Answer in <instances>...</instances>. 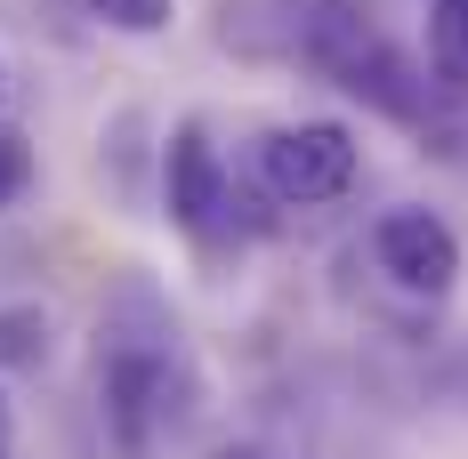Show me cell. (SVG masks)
I'll return each mask as SVG.
<instances>
[{"mask_svg": "<svg viewBox=\"0 0 468 459\" xmlns=\"http://www.w3.org/2000/svg\"><path fill=\"white\" fill-rule=\"evenodd\" d=\"M218 459H267V452H250V443H234V452H218Z\"/></svg>", "mask_w": 468, "mask_h": 459, "instance_id": "obj_12", "label": "cell"}, {"mask_svg": "<svg viewBox=\"0 0 468 459\" xmlns=\"http://www.w3.org/2000/svg\"><path fill=\"white\" fill-rule=\"evenodd\" d=\"M25 185H33V145L16 138V130H0V210H8Z\"/></svg>", "mask_w": 468, "mask_h": 459, "instance_id": "obj_9", "label": "cell"}, {"mask_svg": "<svg viewBox=\"0 0 468 459\" xmlns=\"http://www.w3.org/2000/svg\"><path fill=\"white\" fill-rule=\"evenodd\" d=\"M162 210H170V226L194 234V242H218V234L234 226L242 193H234L227 153L210 145V121H178V130L162 138Z\"/></svg>", "mask_w": 468, "mask_h": 459, "instance_id": "obj_4", "label": "cell"}, {"mask_svg": "<svg viewBox=\"0 0 468 459\" xmlns=\"http://www.w3.org/2000/svg\"><path fill=\"white\" fill-rule=\"evenodd\" d=\"M90 16L105 25V33H130V41H154V33H170L178 0H90Z\"/></svg>", "mask_w": 468, "mask_h": 459, "instance_id": "obj_8", "label": "cell"}, {"mask_svg": "<svg viewBox=\"0 0 468 459\" xmlns=\"http://www.w3.org/2000/svg\"><path fill=\"white\" fill-rule=\"evenodd\" d=\"M0 97H8V73H0Z\"/></svg>", "mask_w": 468, "mask_h": 459, "instance_id": "obj_13", "label": "cell"}, {"mask_svg": "<svg viewBox=\"0 0 468 459\" xmlns=\"http://www.w3.org/2000/svg\"><path fill=\"white\" fill-rule=\"evenodd\" d=\"M8 443H16V419H8V395H0V459H8Z\"/></svg>", "mask_w": 468, "mask_h": 459, "instance_id": "obj_11", "label": "cell"}, {"mask_svg": "<svg viewBox=\"0 0 468 459\" xmlns=\"http://www.w3.org/2000/svg\"><path fill=\"white\" fill-rule=\"evenodd\" d=\"M48 363V307H0V370Z\"/></svg>", "mask_w": 468, "mask_h": 459, "instance_id": "obj_7", "label": "cell"}, {"mask_svg": "<svg viewBox=\"0 0 468 459\" xmlns=\"http://www.w3.org/2000/svg\"><path fill=\"white\" fill-rule=\"evenodd\" d=\"M452 395H461V403H468V347H461V355H452Z\"/></svg>", "mask_w": 468, "mask_h": 459, "instance_id": "obj_10", "label": "cell"}, {"mask_svg": "<svg viewBox=\"0 0 468 459\" xmlns=\"http://www.w3.org/2000/svg\"><path fill=\"white\" fill-rule=\"evenodd\" d=\"M428 73L444 97H468V0H428Z\"/></svg>", "mask_w": 468, "mask_h": 459, "instance_id": "obj_6", "label": "cell"}, {"mask_svg": "<svg viewBox=\"0 0 468 459\" xmlns=\"http://www.w3.org/2000/svg\"><path fill=\"white\" fill-rule=\"evenodd\" d=\"M194 363L178 355V330L162 315V298L130 282L122 307L97 322V403H105V435L122 459H154L178 427L194 419Z\"/></svg>", "mask_w": 468, "mask_h": 459, "instance_id": "obj_1", "label": "cell"}, {"mask_svg": "<svg viewBox=\"0 0 468 459\" xmlns=\"http://www.w3.org/2000/svg\"><path fill=\"white\" fill-rule=\"evenodd\" d=\"M250 162L282 210H324L356 185V130L347 121H275Z\"/></svg>", "mask_w": 468, "mask_h": 459, "instance_id": "obj_3", "label": "cell"}, {"mask_svg": "<svg viewBox=\"0 0 468 459\" xmlns=\"http://www.w3.org/2000/svg\"><path fill=\"white\" fill-rule=\"evenodd\" d=\"M299 48H307V65L324 73L331 89L364 97L372 113L404 121V130H428V121H436V97H444V89H436V73H428V65H412L388 33H372L356 8L324 0L315 16H299Z\"/></svg>", "mask_w": 468, "mask_h": 459, "instance_id": "obj_2", "label": "cell"}, {"mask_svg": "<svg viewBox=\"0 0 468 459\" xmlns=\"http://www.w3.org/2000/svg\"><path fill=\"white\" fill-rule=\"evenodd\" d=\"M372 266L396 290H412V298H452V282H461V234L444 226L436 210H388L372 226Z\"/></svg>", "mask_w": 468, "mask_h": 459, "instance_id": "obj_5", "label": "cell"}]
</instances>
